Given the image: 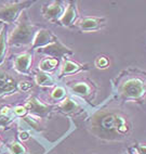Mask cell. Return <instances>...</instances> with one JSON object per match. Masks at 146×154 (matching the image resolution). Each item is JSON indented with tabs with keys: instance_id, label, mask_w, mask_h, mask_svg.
I'll list each match as a JSON object with an SVG mask.
<instances>
[{
	"instance_id": "6da1fadb",
	"label": "cell",
	"mask_w": 146,
	"mask_h": 154,
	"mask_svg": "<svg viewBox=\"0 0 146 154\" xmlns=\"http://www.w3.org/2000/svg\"><path fill=\"white\" fill-rule=\"evenodd\" d=\"M89 129L93 136L106 141H121L132 132L129 116L117 109H102L89 121Z\"/></svg>"
},
{
	"instance_id": "7a4b0ae2",
	"label": "cell",
	"mask_w": 146,
	"mask_h": 154,
	"mask_svg": "<svg viewBox=\"0 0 146 154\" xmlns=\"http://www.w3.org/2000/svg\"><path fill=\"white\" fill-rule=\"evenodd\" d=\"M113 91L120 103L143 104L146 98V71L133 67L122 71L114 79Z\"/></svg>"
},
{
	"instance_id": "3957f363",
	"label": "cell",
	"mask_w": 146,
	"mask_h": 154,
	"mask_svg": "<svg viewBox=\"0 0 146 154\" xmlns=\"http://www.w3.org/2000/svg\"><path fill=\"white\" fill-rule=\"evenodd\" d=\"M37 32L36 26L29 22L26 17H23L19 22L15 29L13 30L9 37L8 42L12 46H22V45H29L34 42Z\"/></svg>"
},
{
	"instance_id": "277c9868",
	"label": "cell",
	"mask_w": 146,
	"mask_h": 154,
	"mask_svg": "<svg viewBox=\"0 0 146 154\" xmlns=\"http://www.w3.org/2000/svg\"><path fill=\"white\" fill-rule=\"evenodd\" d=\"M67 86H68V90L70 91V94H75L76 97H79L81 99H85L88 102L92 101L95 97V94H97L95 92L97 87H95L94 83L87 79L68 83Z\"/></svg>"
},
{
	"instance_id": "5b68a950",
	"label": "cell",
	"mask_w": 146,
	"mask_h": 154,
	"mask_svg": "<svg viewBox=\"0 0 146 154\" xmlns=\"http://www.w3.org/2000/svg\"><path fill=\"white\" fill-rule=\"evenodd\" d=\"M34 1H19V2H12L4 5L0 8V21L11 24L17 20L26 8L31 6Z\"/></svg>"
},
{
	"instance_id": "8992f818",
	"label": "cell",
	"mask_w": 146,
	"mask_h": 154,
	"mask_svg": "<svg viewBox=\"0 0 146 154\" xmlns=\"http://www.w3.org/2000/svg\"><path fill=\"white\" fill-rule=\"evenodd\" d=\"M39 53L48 55V58H53L56 60H63L65 58H68L69 55L74 54V51L72 49H69L68 47H66L65 45L62 44L58 38L55 40L54 42H52L51 45L47 46V47L38 49Z\"/></svg>"
},
{
	"instance_id": "52a82bcc",
	"label": "cell",
	"mask_w": 146,
	"mask_h": 154,
	"mask_svg": "<svg viewBox=\"0 0 146 154\" xmlns=\"http://www.w3.org/2000/svg\"><path fill=\"white\" fill-rule=\"evenodd\" d=\"M79 20V9L77 1H68L65 6V11L56 24L64 27H74Z\"/></svg>"
},
{
	"instance_id": "ba28073f",
	"label": "cell",
	"mask_w": 146,
	"mask_h": 154,
	"mask_svg": "<svg viewBox=\"0 0 146 154\" xmlns=\"http://www.w3.org/2000/svg\"><path fill=\"white\" fill-rule=\"evenodd\" d=\"M106 25L105 17H85L78 20V22L75 24L74 27L78 28L80 32L89 33V32H97L102 29Z\"/></svg>"
},
{
	"instance_id": "9c48e42d",
	"label": "cell",
	"mask_w": 146,
	"mask_h": 154,
	"mask_svg": "<svg viewBox=\"0 0 146 154\" xmlns=\"http://www.w3.org/2000/svg\"><path fill=\"white\" fill-rule=\"evenodd\" d=\"M24 106L26 107V110L31 111L34 115H36L38 119H40V117L41 119L50 117L53 112V109H54V106L39 101L37 98H34V97L26 102V104Z\"/></svg>"
},
{
	"instance_id": "30bf717a",
	"label": "cell",
	"mask_w": 146,
	"mask_h": 154,
	"mask_svg": "<svg viewBox=\"0 0 146 154\" xmlns=\"http://www.w3.org/2000/svg\"><path fill=\"white\" fill-rule=\"evenodd\" d=\"M64 11H65V3L63 1H60V0L53 1L50 5H44L41 8V12L43 14L44 19L48 20L49 22L55 23V24L62 17Z\"/></svg>"
},
{
	"instance_id": "8fae6325",
	"label": "cell",
	"mask_w": 146,
	"mask_h": 154,
	"mask_svg": "<svg viewBox=\"0 0 146 154\" xmlns=\"http://www.w3.org/2000/svg\"><path fill=\"white\" fill-rule=\"evenodd\" d=\"M90 69L89 64H81L75 61L69 60L68 58L63 59L61 66V71L58 74V78H64L66 76H70V75L77 74L82 71H88Z\"/></svg>"
},
{
	"instance_id": "7c38bea8",
	"label": "cell",
	"mask_w": 146,
	"mask_h": 154,
	"mask_svg": "<svg viewBox=\"0 0 146 154\" xmlns=\"http://www.w3.org/2000/svg\"><path fill=\"white\" fill-rule=\"evenodd\" d=\"M58 39V37L49 29H39L34 38L31 49H41L51 45Z\"/></svg>"
},
{
	"instance_id": "4fadbf2b",
	"label": "cell",
	"mask_w": 146,
	"mask_h": 154,
	"mask_svg": "<svg viewBox=\"0 0 146 154\" xmlns=\"http://www.w3.org/2000/svg\"><path fill=\"white\" fill-rule=\"evenodd\" d=\"M55 107L65 115H78V114L83 112L82 106L70 97H66L63 101L58 103V105Z\"/></svg>"
},
{
	"instance_id": "5bb4252c",
	"label": "cell",
	"mask_w": 146,
	"mask_h": 154,
	"mask_svg": "<svg viewBox=\"0 0 146 154\" xmlns=\"http://www.w3.org/2000/svg\"><path fill=\"white\" fill-rule=\"evenodd\" d=\"M31 63H33V55L28 52L22 53L14 60V69L21 74H29Z\"/></svg>"
},
{
	"instance_id": "9a60e30c",
	"label": "cell",
	"mask_w": 146,
	"mask_h": 154,
	"mask_svg": "<svg viewBox=\"0 0 146 154\" xmlns=\"http://www.w3.org/2000/svg\"><path fill=\"white\" fill-rule=\"evenodd\" d=\"M60 64V61L56 60V59H53V58H44L40 61V63H39V69L43 73H48L50 74L51 72L54 71L56 67L58 66Z\"/></svg>"
},
{
	"instance_id": "2e32d148",
	"label": "cell",
	"mask_w": 146,
	"mask_h": 154,
	"mask_svg": "<svg viewBox=\"0 0 146 154\" xmlns=\"http://www.w3.org/2000/svg\"><path fill=\"white\" fill-rule=\"evenodd\" d=\"M35 82L37 85L41 86V87H52L55 84V80L52 75L43 73V72H39L35 75Z\"/></svg>"
},
{
	"instance_id": "e0dca14e",
	"label": "cell",
	"mask_w": 146,
	"mask_h": 154,
	"mask_svg": "<svg viewBox=\"0 0 146 154\" xmlns=\"http://www.w3.org/2000/svg\"><path fill=\"white\" fill-rule=\"evenodd\" d=\"M8 38H7V27L3 26L0 30V64L2 63L6 58Z\"/></svg>"
},
{
	"instance_id": "ac0fdd59",
	"label": "cell",
	"mask_w": 146,
	"mask_h": 154,
	"mask_svg": "<svg viewBox=\"0 0 146 154\" xmlns=\"http://www.w3.org/2000/svg\"><path fill=\"white\" fill-rule=\"evenodd\" d=\"M67 97V91L63 86H55L50 94V99L60 103Z\"/></svg>"
},
{
	"instance_id": "d6986e66",
	"label": "cell",
	"mask_w": 146,
	"mask_h": 154,
	"mask_svg": "<svg viewBox=\"0 0 146 154\" xmlns=\"http://www.w3.org/2000/svg\"><path fill=\"white\" fill-rule=\"evenodd\" d=\"M8 148L10 150V152H11V154H27V149L19 141H11L8 144Z\"/></svg>"
},
{
	"instance_id": "ffe728a7",
	"label": "cell",
	"mask_w": 146,
	"mask_h": 154,
	"mask_svg": "<svg viewBox=\"0 0 146 154\" xmlns=\"http://www.w3.org/2000/svg\"><path fill=\"white\" fill-rule=\"evenodd\" d=\"M94 65L97 66V69H107L108 65H109V60L105 55H99L94 61Z\"/></svg>"
},
{
	"instance_id": "44dd1931",
	"label": "cell",
	"mask_w": 146,
	"mask_h": 154,
	"mask_svg": "<svg viewBox=\"0 0 146 154\" xmlns=\"http://www.w3.org/2000/svg\"><path fill=\"white\" fill-rule=\"evenodd\" d=\"M131 148L135 152V154H146V143L135 142Z\"/></svg>"
},
{
	"instance_id": "7402d4cb",
	"label": "cell",
	"mask_w": 146,
	"mask_h": 154,
	"mask_svg": "<svg viewBox=\"0 0 146 154\" xmlns=\"http://www.w3.org/2000/svg\"><path fill=\"white\" fill-rule=\"evenodd\" d=\"M27 113V110L25 106H16L14 109V114L17 116H25Z\"/></svg>"
},
{
	"instance_id": "603a6c76",
	"label": "cell",
	"mask_w": 146,
	"mask_h": 154,
	"mask_svg": "<svg viewBox=\"0 0 146 154\" xmlns=\"http://www.w3.org/2000/svg\"><path fill=\"white\" fill-rule=\"evenodd\" d=\"M19 139L22 141H26L29 139V134L27 131H21L19 132Z\"/></svg>"
},
{
	"instance_id": "cb8c5ba5",
	"label": "cell",
	"mask_w": 146,
	"mask_h": 154,
	"mask_svg": "<svg viewBox=\"0 0 146 154\" xmlns=\"http://www.w3.org/2000/svg\"><path fill=\"white\" fill-rule=\"evenodd\" d=\"M29 88H31V85H29L28 83H21V89H22V90L26 91Z\"/></svg>"
},
{
	"instance_id": "d4e9b609",
	"label": "cell",
	"mask_w": 146,
	"mask_h": 154,
	"mask_svg": "<svg viewBox=\"0 0 146 154\" xmlns=\"http://www.w3.org/2000/svg\"><path fill=\"white\" fill-rule=\"evenodd\" d=\"M127 154H135V152L133 151L131 146H129V148L127 149Z\"/></svg>"
},
{
	"instance_id": "484cf974",
	"label": "cell",
	"mask_w": 146,
	"mask_h": 154,
	"mask_svg": "<svg viewBox=\"0 0 146 154\" xmlns=\"http://www.w3.org/2000/svg\"><path fill=\"white\" fill-rule=\"evenodd\" d=\"M0 148H1V140H0Z\"/></svg>"
},
{
	"instance_id": "4316f807",
	"label": "cell",
	"mask_w": 146,
	"mask_h": 154,
	"mask_svg": "<svg viewBox=\"0 0 146 154\" xmlns=\"http://www.w3.org/2000/svg\"><path fill=\"white\" fill-rule=\"evenodd\" d=\"M70 154H74V153H70Z\"/></svg>"
}]
</instances>
